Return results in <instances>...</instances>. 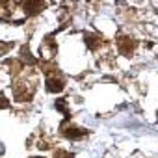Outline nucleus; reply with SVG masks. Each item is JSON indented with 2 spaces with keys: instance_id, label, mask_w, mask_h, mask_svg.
Segmentation results:
<instances>
[{
  "instance_id": "obj_5",
  "label": "nucleus",
  "mask_w": 158,
  "mask_h": 158,
  "mask_svg": "<svg viewBox=\"0 0 158 158\" xmlns=\"http://www.w3.org/2000/svg\"><path fill=\"white\" fill-rule=\"evenodd\" d=\"M86 41H88V47H89V48H95L97 43H99V39L93 37V35H86Z\"/></svg>"
},
{
  "instance_id": "obj_1",
  "label": "nucleus",
  "mask_w": 158,
  "mask_h": 158,
  "mask_svg": "<svg viewBox=\"0 0 158 158\" xmlns=\"http://www.w3.org/2000/svg\"><path fill=\"white\" fill-rule=\"evenodd\" d=\"M117 47H119V52L123 54V56H130L132 52H134V41L132 39H128V37H119V41H117Z\"/></svg>"
},
{
  "instance_id": "obj_4",
  "label": "nucleus",
  "mask_w": 158,
  "mask_h": 158,
  "mask_svg": "<svg viewBox=\"0 0 158 158\" xmlns=\"http://www.w3.org/2000/svg\"><path fill=\"white\" fill-rule=\"evenodd\" d=\"M43 6H45V4H41V2H26L23 8H24V11H28V13H37L39 10H43Z\"/></svg>"
},
{
  "instance_id": "obj_7",
  "label": "nucleus",
  "mask_w": 158,
  "mask_h": 158,
  "mask_svg": "<svg viewBox=\"0 0 158 158\" xmlns=\"http://www.w3.org/2000/svg\"><path fill=\"white\" fill-rule=\"evenodd\" d=\"M8 106V99L4 95H0V108H6Z\"/></svg>"
},
{
  "instance_id": "obj_8",
  "label": "nucleus",
  "mask_w": 158,
  "mask_h": 158,
  "mask_svg": "<svg viewBox=\"0 0 158 158\" xmlns=\"http://www.w3.org/2000/svg\"><path fill=\"white\" fill-rule=\"evenodd\" d=\"M58 158H74V156L69 152H58Z\"/></svg>"
},
{
  "instance_id": "obj_6",
  "label": "nucleus",
  "mask_w": 158,
  "mask_h": 158,
  "mask_svg": "<svg viewBox=\"0 0 158 158\" xmlns=\"http://www.w3.org/2000/svg\"><path fill=\"white\" fill-rule=\"evenodd\" d=\"M56 108H58L60 112H63V114L69 117V112H67V108H65V101H58V102H56Z\"/></svg>"
},
{
  "instance_id": "obj_3",
  "label": "nucleus",
  "mask_w": 158,
  "mask_h": 158,
  "mask_svg": "<svg viewBox=\"0 0 158 158\" xmlns=\"http://www.w3.org/2000/svg\"><path fill=\"white\" fill-rule=\"evenodd\" d=\"M63 134H65L67 138H71V139H80V138H84V136H86V130L71 127V128H65V132H63Z\"/></svg>"
},
{
  "instance_id": "obj_2",
  "label": "nucleus",
  "mask_w": 158,
  "mask_h": 158,
  "mask_svg": "<svg viewBox=\"0 0 158 158\" xmlns=\"http://www.w3.org/2000/svg\"><path fill=\"white\" fill-rule=\"evenodd\" d=\"M47 89L50 91V93H60L61 89H63V82L61 80H56V78H47Z\"/></svg>"
}]
</instances>
